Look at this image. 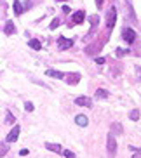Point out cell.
<instances>
[{
  "label": "cell",
  "mask_w": 141,
  "mask_h": 158,
  "mask_svg": "<svg viewBox=\"0 0 141 158\" xmlns=\"http://www.w3.org/2000/svg\"><path fill=\"white\" fill-rule=\"evenodd\" d=\"M134 71H136L138 80H141V66H136V68H134Z\"/></svg>",
  "instance_id": "cb8c5ba5"
},
{
  "label": "cell",
  "mask_w": 141,
  "mask_h": 158,
  "mask_svg": "<svg viewBox=\"0 0 141 158\" xmlns=\"http://www.w3.org/2000/svg\"><path fill=\"white\" fill-rule=\"evenodd\" d=\"M45 148L49 151H54V153H59V155H63V151H65L61 148V144H56V143H45Z\"/></svg>",
  "instance_id": "ba28073f"
},
{
  "label": "cell",
  "mask_w": 141,
  "mask_h": 158,
  "mask_svg": "<svg viewBox=\"0 0 141 158\" xmlns=\"http://www.w3.org/2000/svg\"><path fill=\"white\" fill-rule=\"evenodd\" d=\"M131 158H141V153H139V151H136V153L132 155V156H131Z\"/></svg>",
  "instance_id": "83f0119b"
},
{
  "label": "cell",
  "mask_w": 141,
  "mask_h": 158,
  "mask_svg": "<svg viewBox=\"0 0 141 158\" xmlns=\"http://www.w3.org/2000/svg\"><path fill=\"white\" fill-rule=\"evenodd\" d=\"M106 149H108V156L113 158L115 155H117V141H115V137H113V134L110 132L108 137H106Z\"/></svg>",
  "instance_id": "6da1fadb"
},
{
  "label": "cell",
  "mask_w": 141,
  "mask_h": 158,
  "mask_svg": "<svg viewBox=\"0 0 141 158\" xmlns=\"http://www.w3.org/2000/svg\"><path fill=\"white\" fill-rule=\"evenodd\" d=\"M65 80H66V84H70V85H77V84L80 82V75H79V73H66Z\"/></svg>",
  "instance_id": "8992f818"
},
{
  "label": "cell",
  "mask_w": 141,
  "mask_h": 158,
  "mask_svg": "<svg viewBox=\"0 0 141 158\" xmlns=\"http://www.w3.org/2000/svg\"><path fill=\"white\" fill-rule=\"evenodd\" d=\"M24 110L26 111H33V104L32 102H24Z\"/></svg>",
  "instance_id": "603a6c76"
},
{
  "label": "cell",
  "mask_w": 141,
  "mask_h": 158,
  "mask_svg": "<svg viewBox=\"0 0 141 158\" xmlns=\"http://www.w3.org/2000/svg\"><path fill=\"white\" fill-rule=\"evenodd\" d=\"M110 129H112V134H117V135H120L124 132V130H122V123H118V122H113Z\"/></svg>",
  "instance_id": "4fadbf2b"
},
{
  "label": "cell",
  "mask_w": 141,
  "mask_h": 158,
  "mask_svg": "<svg viewBox=\"0 0 141 158\" xmlns=\"http://www.w3.org/2000/svg\"><path fill=\"white\" fill-rule=\"evenodd\" d=\"M7 151H9V143H2L0 144V156H5Z\"/></svg>",
  "instance_id": "d6986e66"
},
{
  "label": "cell",
  "mask_w": 141,
  "mask_h": 158,
  "mask_svg": "<svg viewBox=\"0 0 141 158\" xmlns=\"http://www.w3.org/2000/svg\"><path fill=\"white\" fill-rule=\"evenodd\" d=\"M115 21H117V7H110L106 12V28L112 30L115 26Z\"/></svg>",
  "instance_id": "7a4b0ae2"
},
{
  "label": "cell",
  "mask_w": 141,
  "mask_h": 158,
  "mask_svg": "<svg viewBox=\"0 0 141 158\" xmlns=\"http://www.w3.org/2000/svg\"><path fill=\"white\" fill-rule=\"evenodd\" d=\"M96 7L98 9H103V0H96Z\"/></svg>",
  "instance_id": "484cf974"
},
{
  "label": "cell",
  "mask_w": 141,
  "mask_h": 158,
  "mask_svg": "<svg viewBox=\"0 0 141 158\" xmlns=\"http://www.w3.org/2000/svg\"><path fill=\"white\" fill-rule=\"evenodd\" d=\"M58 45H59V49H61V51H66V49H70V47L73 45V40L65 38V37H59V38H58Z\"/></svg>",
  "instance_id": "5b68a950"
},
{
  "label": "cell",
  "mask_w": 141,
  "mask_h": 158,
  "mask_svg": "<svg viewBox=\"0 0 141 158\" xmlns=\"http://www.w3.org/2000/svg\"><path fill=\"white\" fill-rule=\"evenodd\" d=\"M75 104H79V106H85V108H91V106H92V101H91L89 98H85V96H79V98H75Z\"/></svg>",
  "instance_id": "52a82bcc"
},
{
  "label": "cell",
  "mask_w": 141,
  "mask_h": 158,
  "mask_svg": "<svg viewBox=\"0 0 141 158\" xmlns=\"http://www.w3.org/2000/svg\"><path fill=\"white\" fill-rule=\"evenodd\" d=\"M30 47H32L33 51H40L42 49V45H40V42H38L37 38H33V40H30V44H28Z\"/></svg>",
  "instance_id": "2e32d148"
},
{
  "label": "cell",
  "mask_w": 141,
  "mask_h": 158,
  "mask_svg": "<svg viewBox=\"0 0 141 158\" xmlns=\"http://www.w3.org/2000/svg\"><path fill=\"white\" fill-rule=\"evenodd\" d=\"M16 118L12 116V113L11 111H5V123H14Z\"/></svg>",
  "instance_id": "ffe728a7"
},
{
  "label": "cell",
  "mask_w": 141,
  "mask_h": 158,
  "mask_svg": "<svg viewBox=\"0 0 141 158\" xmlns=\"http://www.w3.org/2000/svg\"><path fill=\"white\" fill-rule=\"evenodd\" d=\"M105 57H96V63H98V64H105Z\"/></svg>",
  "instance_id": "d4e9b609"
},
{
  "label": "cell",
  "mask_w": 141,
  "mask_h": 158,
  "mask_svg": "<svg viewBox=\"0 0 141 158\" xmlns=\"http://www.w3.org/2000/svg\"><path fill=\"white\" fill-rule=\"evenodd\" d=\"M98 23H99V18H98V16H96V14H94V16H91V24H92V30H91L89 37H91V35L94 33V30H96V26H98ZM89 37H87V38H89ZM87 38H85V40H87Z\"/></svg>",
  "instance_id": "5bb4252c"
},
{
  "label": "cell",
  "mask_w": 141,
  "mask_h": 158,
  "mask_svg": "<svg viewBox=\"0 0 141 158\" xmlns=\"http://www.w3.org/2000/svg\"><path fill=\"white\" fill-rule=\"evenodd\" d=\"M58 26H59V19H54V21H52V23H51V30H56L58 28Z\"/></svg>",
  "instance_id": "7402d4cb"
},
{
  "label": "cell",
  "mask_w": 141,
  "mask_h": 158,
  "mask_svg": "<svg viewBox=\"0 0 141 158\" xmlns=\"http://www.w3.org/2000/svg\"><path fill=\"white\" fill-rule=\"evenodd\" d=\"M19 132H21V127L14 125V127H12V130L7 134V137H5V143H16L18 137H19Z\"/></svg>",
  "instance_id": "3957f363"
},
{
  "label": "cell",
  "mask_w": 141,
  "mask_h": 158,
  "mask_svg": "<svg viewBox=\"0 0 141 158\" xmlns=\"http://www.w3.org/2000/svg\"><path fill=\"white\" fill-rule=\"evenodd\" d=\"M75 123L80 125V127H85L87 123H89V118H87L85 115H77L75 116Z\"/></svg>",
  "instance_id": "8fae6325"
},
{
  "label": "cell",
  "mask_w": 141,
  "mask_h": 158,
  "mask_svg": "<svg viewBox=\"0 0 141 158\" xmlns=\"http://www.w3.org/2000/svg\"><path fill=\"white\" fill-rule=\"evenodd\" d=\"M19 155H21V156H26V155H28V149H21V153Z\"/></svg>",
  "instance_id": "4316f807"
},
{
  "label": "cell",
  "mask_w": 141,
  "mask_h": 158,
  "mask_svg": "<svg viewBox=\"0 0 141 158\" xmlns=\"http://www.w3.org/2000/svg\"><path fill=\"white\" fill-rule=\"evenodd\" d=\"M4 33H5V35H14V33H16V26H14V23H12V21H5Z\"/></svg>",
  "instance_id": "9c48e42d"
},
{
  "label": "cell",
  "mask_w": 141,
  "mask_h": 158,
  "mask_svg": "<svg viewBox=\"0 0 141 158\" xmlns=\"http://www.w3.org/2000/svg\"><path fill=\"white\" fill-rule=\"evenodd\" d=\"M96 98L98 99H106L108 98V92H106L105 89H98V90H96Z\"/></svg>",
  "instance_id": "e0dca14e"
},
{
  "label": "cell",
  "mask_w": 141,
  "mask_h": 158,
  "mask_svg": "<svg viewBox=\"0 0 141 158\" xmlns=\"http://www.w3.org/2000/svg\"><path fill=\"white\" fill-rule=\"evenodd\" d=\"M45 75H49V77H52V78H58V80H61L66 77V73H61V71H54V70H47Z\"/></svg>",
  "instance_id": "7c38bea8"
},
{
  "label": "cell",
  "mask_w": 141,
  "mask_h": 158,
  "mask_svg": "<svg viewBox=\"0 0 141 158\" xmlns=\"http://www.w3.org/2000/svg\"><path fill=\"white\" fill-rule=\"evenodd\" d=\"M84 18H85V12H84V10H77L75 14L71 16V19H73V23H77V24L84 23Z\"/></svg>",
  "instance_id": "30bf717a"
},
{
  "label": "cell",
  "mask_w": 141,
  "mask_h": 158,
  "mask_svg": "<svg viewBox=\"0 0 141 158\" xmlns=\"http://www.w3.org/2000/svg\"><path fill=\"white\" fill-rule=\"evenodd\" d=\"M14 12H16V14H23V12H24V5L23 4H21V2H19V0H16V2H14Z\"/></svg>",
  "instance_id": "9a60e30c"
},
{
  "label": "cell",
  "mask_w": 141,
  "mask_h": 158,
  "mask_svg": "<svg viewBox=\"0 0 141 158\" xmlns=\"http://www.w3.org/2000/svg\"><path fill=\"white\" fill-rule=\"evenodd\" d=\"M129 118H131L132 122H138L139 120V110H132V111L129 113Z\"/></svg>",
  "instance_id": "ac0fdd59"
},
{
  "label": "cell",
  "mask_w": 141,
  "mask_h": 158,
  "mask_svg": "<svg viewBox=\"0 0 141 158\" xmlns=\"http://www.w3.org/2000/svg\"><path fill=\"white\" fill-rule=\"evenodd\" d=\"M63 156H65V158H75V153H73V151H68V149H65V151H63Z\"/></svg>",
  "instance_id": "44dd1931"
},
{
  "label": "cell",
  "mask_w": 141,
  "mask_h": 158,
  "mask_svg": "<svg viewBox=\"0 0 141 158\" xmlns=\"http://www.w3.org/2000/svg\"><path fill=\"white\" fill-rule=\"evenodd\" d=\"M122 38L127 44H132L134 40H136V31H134L132 28H124L122 30Z\"/></svg>",
  "instance_id": "277c9868"
}]
</instances>
